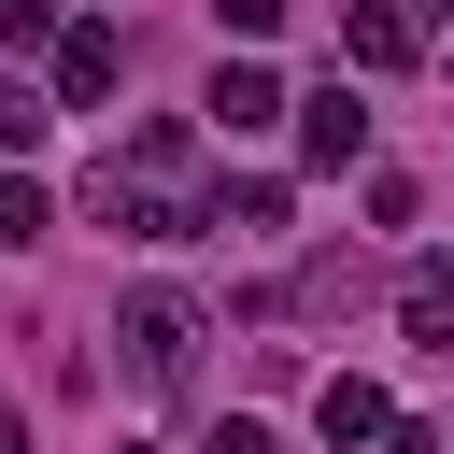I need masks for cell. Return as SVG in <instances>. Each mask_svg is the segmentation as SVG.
<instances>
[{"label": "cell", "instance_id": "9c48e42d", "mask_svg": "<svg viewBox=\"0 0 454 454\" xmlns=\"http://www.w3.org/2000/svg\"><path fill=\"white\" fill-rule=\"evenodd\" d=\"M213 14H227V43H270L284 28V0H213Z\"/></svg>", "mask_w": 454, "mask_h": 454}, {"label": "cell", "instance_id": "6da1fadb", "mask_svg": "<svg viewBox=\"0 0 454 454\" xmlns=\"http://www.w3.org/2000/svg\"><path fill=\"white\" fill-rule=\"evenodd\" d=\"M114 340H128V383H156V397H184V369H199V312H184L170 284H142Z\"/></svg>", "mask_w": 454, "mask_h": 454}, {"label": "cell", "instance_id": "3957f363", "mask_svg": "<svg viewBox=\"0 0 454 454\" xmlns=\"http://www.w3.org/2000/svg\"><path fill=\"white\" fill-rule=\"evenodd\" d=\"M397 312H411V340H426V355H454V270H440V255H411V270H397Z\"/></svg>", "mask_w": 454, "mask_h": 454}, {"label": "cell", "instance_id": "ba28073f", "mask_svg": "<svg viewBox=\"0 0 454 454\" xmlns=\"http://www.w3.org/2000/svg\"><path fill=\"white\" fill-rule=\"evenodd\" d=\"M213 227H241V241H270V227H284V184H227V199H213Z\"/></svg>", "mask_w": 454, "mask_h": 454}, {"label": "cell", "instance_id": "5b68a950", "mask_svg": "<svg viewBox=\"0 0 454 454\" xmlns=\"http://www.w3.org/2000/svg\"><path fill=\"white\" fill-rule=\"evenodd\" d=\"M270 114H284V85H270L255 57H227V71H213V128H270Z\"/></svg>", "mask_w": 454, "mask_h": 454}, {"label": "cell", "instance_id": "8992f818", "mask_svg": "<svg viewBox=\"0 0 454 454\" xmlns=\"http://www.w3.org/2000/svg\"><path fill=\"white\" fill-rule=\"evenodd\" d=\"M340 43H355L369 71H397V57H411V14H397V0H355V28H340Z\"/></svg>", "mask_w": 454, "mask_h": 454}, {"label": "cell", "instance_id": "7a4b0ae2", "mask_svg": "<svg viewBox=\"0 0 454 454\" xmlns=\"http://www.w3.org/2000/svg\"><path fill=\"white\" fill-rule=\"evenodd\" d=\"M298 156H312V170H355V156H369V99H355V85H312V99H298Z\"/></svg>", "mask_w": 454, "mask_h": 454}, {"label": "cell", "instance_id": "30bf717a", "mask_svg": "<svg viewBox=\"0 0 454 454\" xmlns=\"http://www.w3.org/2000/svg\"><path fill=\"white\" fill-rule=\"evenodd\" d=\"M199 454H270V426H241V411H227V426H213Z\"/></svg>", "mask_w": 454, "mask_h": 454}, {"label": "cell", "instance_id": "52a82bcc", "mask_svg": "<svg viewBox=\"0 0 454 454\" xmlns=\"http://www.w3.org/2000/svg\"><path fill=\"white\" fill-rule=\"evenodd\" d=\"M312 426H326V440H369V426H383V383H326Z\"/></svg>", "mask_w": 454, "mask_h": 454}, {"label": "cell", "instance_id": "277c9868", "mask_svg": "<svg viewBox=\"0 0 454 454\" xmlns=\"http://www.w3.org/2000/svg\"><path fill=\"white\" fill-rule=\"evenodd\" d=\"M114 71H128V57H114V28H71V43H57V99H71V114H85V99H114Z\"/></svg>", "mask_w": 454, "mask_h": 454}]
</instances>
